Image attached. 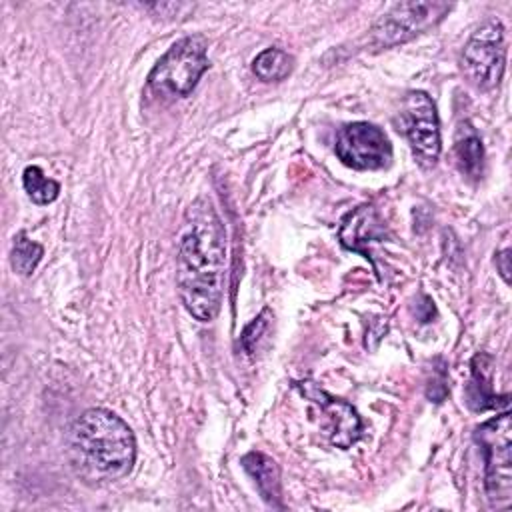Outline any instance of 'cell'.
<instances>
[{"label":"cell","instance_id":"obj_14","mask_svg":"<svg viewBox=\"0 0 512 512\" xmlns=\"http://www.w3.org/2000/svg\"><path fill=\"white\" fill-rule=\"evenodd\" d=\"M252 70L264 82H278L294 70V58L282 48H266L254 58Z\"/></svg>","mask_w":512,"mask_h":512},{"label":"cell","instance_id":"obj_13","mask_svg":"<svg viewBox=\"0 0 512 512\" xmlns=\"http://www.w3.org/2000/svg\"><path fill=\"white\" fill-rule=\"evenodd\" d=\"M490 376H492V358L486 354H476L472 358V382L468 386V404L474 410L496 408V400H508V396L496 398L490 392Z\"/></svg>","mask_w":512,"mask_h":512},{"label":"cell","instance_id":"obj_7","mask_svg":"<svg viewBox=\"0 0 512 512\" xmlns=\"http://www.w3.org/2000/svg\"><path fill=\"white\" fill-rule=\"evenodd\" d=\"M398 132L408 140L416 162L430 168L440 156V122L432 98L422 90L406 94L396 116Z\"/></svg>","mask_w":512,"mask_h":512},{"label":"cell","instance_id":"obj_1","mask_svg":"<svg viewBox=\"0 0 512 512\" xmlns=\"http://www.w3.org/2000/svg\"><path fill=\"white\" fill-rule=\"evenodd\" d=\"M226 278V232L210 200L186 212L176 254V280L184 308L200 322L218 316Z\"/></svg>","mask_w":512,"mask_h":512},{"label":"cell","instance_id":"obj_17","mask_svg":"<svg viewBox=\"0 0 512 512\" xmlns=\"http://www.w3.org/2000/svg\"><path fill=\"white\" fill-rule=\"evenodd\" d=\"M268 316H270V312H268V310H262V314H260L258 318H254V320L244 328V332H242V336H240V346H242L244 352L254 354L258 340L262 338V334H264L266 328H268Z\"/></svg>","mask_w":512,"mask_h":512},{"label":"cell","instance_id":"obj_16","mask_svg":"<svg viewBox=\"0 0 512 512\" xmlns=\"http://www.w3.org/2000/svg\"><path fill=\"white\" fill-rule=\"evenodd\" d=\"M42 254H44V248L38 242L30 240L26 232H18L14 238L12 254H10L12 268L22 276H30L38 266Z\"/></svg>","mask_w":512,"mask_h":512},{"label":"cell","instance_id":"obj_9","mask_svg":"<svg viewBox=\"0 0 512 512\" xmlns=\"http://www.w3.org/2000/svg\"><path fill=\"white\" fill-rule=\"evenodd\" d=\"M294 386L306 396L308 400L320 404L324 412L328 414L330 420V442L342 450L350 448L354 442L360 440L362 436V420L352 404L346 400L330 396L326 390H322L316 382L304 380V382H294Z\"/></svg>","mask_w":512,"mask_h":512},{"label":"cell","instance_id":"obj_10","mask_svg":"<svg viewBox=\"0 0 512 512\" xmlns=\"http://www.w3.org/2000/svg\"><path fill=\"white\" fill-rule=\"evenodd\" d=\"M388 238L386 226L380 220L376 208L372 204H362L358 208H354L352 212H348L342 218L340 230H338V240L346 250L358 252L362 254L372 266V252L370 246L376 242H382Z\"/></svg>","mask_w":512,"mask_h":512},{"label":"cell","instance_id":"obj_18","mask_svg":"<svg viewBox=\"0 0 512 512\" xmlns=\"http://www.w3.org/2000/svg\"><path fill=\"white\" fill-rule=\"evenodd\" d=\"M510 250L508 248H504L502 252H498L496 254V266H498V272H500V276L504 278V282H510V266H508V260H510Z\"/></svg>","mask_w":512,"mask_h":512},{"label":"cell","instance_id":"obj_8","mask_svg":"<svg viewBox=\"0 0 512 512\" xmlns=\"http://www.w3.org/2000/svg\"><path fill=\"white\" fill-rule=\"evenodd\" d=\"M334 152L354 170H382L392 162V144L382 128L370 122H352L338 130Z\"/></svg>","mask_w":512,"mask_h":512},{"label":"cell","instance_id":"obj_6","mask_svg":"<svg viewBox=\"0 0 512 512\" xmlns=\"http://www.w3.org/2000/svg\"><path fill=\"white\" fill-rule=\"evenodd\" d=\"M450 8L446 2H398L372 24L368 42L376 50L404 44L436 26Z\"/></svg>","mask_w":512,"mask_h":512},{"label":"cell","instance_id":"obj_2","mask_svg":"<svg viewBox=\"0 0 512 512\" xmlns=\"http://www.w3.org/2000/svg\"><path fill=\"white\" fill-rule=\"evenodd\" d=\"M68 460L78 478L88 484H108L124 478L136 460V438L130 426L106 408L82 412L66 436Z\"/></svg>","mask_w":512,"mask_h":512},{"label":"cell","instance_id":"obj_11","mask_svg":"<svg viewBox=\"0 0 512 512\" xmlns=\"http://www.w3.org/2000/svg\"><path fill=\"white\" fill-rule=\"evenodd\" d=\"M242 468L250 474L254 480L260 496L270 504L272 508H282V484H280V468L278 464L262 454V452H248L242 456Z\"/></svg>","mask_w":512,"mask_h":512},{"label":"cell","instance_id":"obj_5","mask_svg":"<svg viewBox=\"0 0 512 512\" xmlns=\"http://www.w3.org/2000/svg\"><path fill=\"white\" fill-rule=\"evenodd\" d=\"M464 76L478 90H494L504 74L506 44L504 26L498 18L484 20L468 38L460 54Z\"/></svg>","mask_w":512,"mask_h":512},{"label":"cell","instance_id":"obj_3","mask_svg":"<svg viewBox=\"0 0 512 512\" xmlns=\"http://www.w3.org/2000/svg\"><path fill=\"white\" fill-rule=\"evenodd\" d=\"M474 442L484 454V490L492 508L512 500V418L502 412L474 428Z\"/></svg>","mask_w":512,"mask_h":512},{"label":"cell","instance_id":"obj_4","mask_svg":"<svg viewBox=\"0 0 512 512\" xmlns=\"http://www.w3.org/2000/svg\"><path fill=\"white\" fill-rule=\"evenodd\" d=\"M206 48L208 42L200 34L174 42L150 70L148 86L158 94L188 96L210 66Z\"/></svg>","mask_w":512,"mask_h":512},{"label":"cell","instance_id":"obj_15","mask_svg":"<svg viewBox=\"0 0 512 512\" xmlns=\"http://www.w3.org/2000/svg\"><path fill=\"white\" fill-rule=\"evenodd\" d=\"M22 186L34 204H50L58 198V192H60V184L56 180L44 176L42 168L34 166V164L24 168Z\"/></svg>","mask_w":512,"mask_h":512},{"label":"cell","instance_id":"obj_12","mask_svg":"<svg viewBox=\"0 0 512 512\" xmlns=\"http://www.w3.org/2000/svg\"><path fill=\"white\" fill-rule=\"evenodd\" d=\"M454 162L460 170L470 180L482 178L484 172V146L476 130L472 128L470 122H462L456 130L454 138Z\"/></svg>","mask_w":512,"mask_h":512}]
</instances>
